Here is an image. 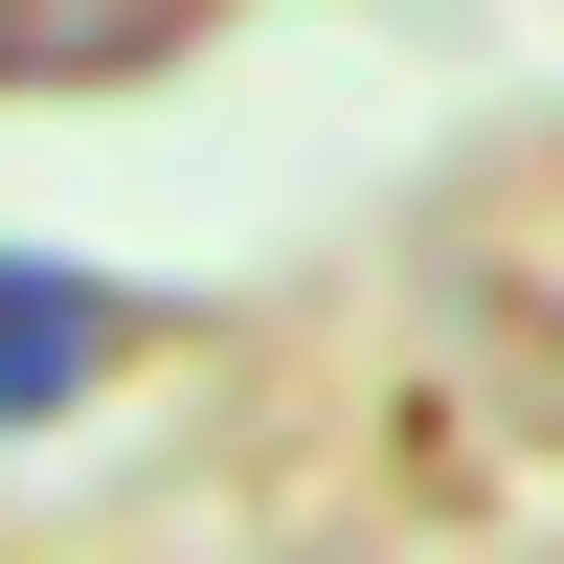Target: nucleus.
<instances>
[{
  "label": "nucleus",
  "instance_id": "obj_1",
  "mask_svg": "<svg viewBox=\"0 0 564 564\" xmlns=\"http://www.w3.org/2000/svg\"><path fill=\"white\" fill-rule=\"evenodd\" d=\"M90 361H113V294H90L68 249H0V430H45Z\"/></svg>",
  "mask_w": 564,
  "mask_h": 564
}]
</instances>
